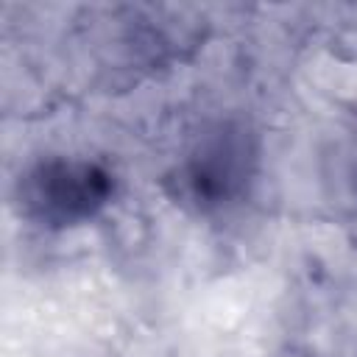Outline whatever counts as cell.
I'll return each instance as SVG.
<instances>
[{
	"label": "cell",
	"mask_w": 357,
	"mask_h": 357,
	"mask_svg": "<svg viewBox=\"0 0 357 357\" xmlns=\"http://www.w3.org/2000/svg\"><path fill=\"white\" fill-rule=\"evenodd\" d=\"M109 190L112 181L100 167L50 159L20 181V204L39 223L73 226L89 220L109 201Z\"/></svg>",
	"instance_id": "1"
},
{
	"label": "cell",
	"mask_w": 357,
	"mask_h": 357,
	"mask_svg": "<svg viewBox=\"0 0 357 357\" xmlns=\"http://www.w3.org/2000/svg\"><path fill=\"white\" fill-rule=\"evenodd\" d=\"M251 167L254 151L248 137L234 128H218L178 165V195L198 212L220 209L245 192Z\"/></svg>",
	"instance_id": "2"
}]
</instances>
